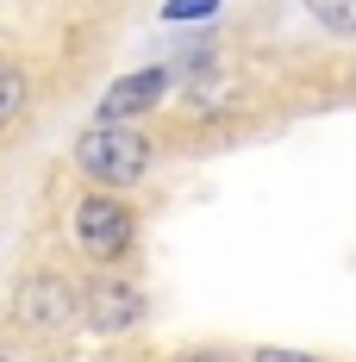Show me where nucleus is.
Returning <instances> with one entry per match:
<instances>
[{"label":"nucleus","instance_id":"f257e3e1","mask_svg":"<svg viewBox=\"0 0 356 362\" xmlns=\"http://www.w3.org/2000/svg\"><path fill=\"white\" fill-rule=\"evenodd\" d=\"M150 150L156 144L144 132H132V125H88L75 138V163H81V175L101 181V187H132L150 169Z\"/></svg>","mask_w":356,"mask_h":362},{"label":"nucleus","instance_id":"f03ea898","mask_svg":"<svg viewBox=\"0 0 356 362\" xmlns=\"http://www.w3.org/2000/svg\"><path fill=\"white\" fill-rule=\"evenodd\" d=\"M81 306H88V293H75L63 275H32L19 288V300H13V319L25 331H38V337H57V331H69L81 319Z\"/></svg>","mask_w":356,"mask_h":362},{"label":"nucleus","instance_id":"7ed1b4c3","mask_svg":"<svg viewBox=\"0 0 356 362\" xmlns=\"http://www.w3.org/2000/svg\"><path fill=\"white\" fill-rule=\"evenodd\" d=\"M75 244L94 256V262H119V256L132 250V213L119 200H107V194L81 200L75 206Z\"/></svg>","mask_w":356,"mask_h":362},{"label":"nucleus","instance_id":"20e7f679","mask_svg":"<svg viewBox=\"0 0 356 362\" xmlns=\"http://www.w3.org/2000/svg\"><path fill=\"white\" fill-rule=\"evenodd\" d=\"M81 319H88V331H101V337H119V331H132L144 319V293L132 281H101V288H88Z\"/></svg>","mask_w":356,"mask_h":362},{"label":"nucleus","instance_id":"39448f33","mask_svg":"<svg viewBox=\"0 0 356 362\" xmlns=\"http://www.w3.org/2000/svg\"><path fill=\"white\" fill-rule=\"evenodd\" d=\"M163 88H169V69H138L125 75V81H113L107 100H101V125H125V119H138L163 100Z\"/></svg>","mask_w":356,"mask_h":362},{"label":"nucleus","instance_id":"423d86ee","mask_svg":"<svg viewBox=\"0 0 356 362\" xmlns=\"http://www.w3.org/2000/svg\"><path fill=\"white\" fill-rule=\"evenodd\" d=\"M25 100H32V88H25V75L13 69V63H0V125H13V119L25 112Z\"/></svg>","mask_w":356,"mask_h":362},{"label":"nucleus","instance_id":"0eeeda50","mask_svg":"<svg viewBox=\"0 0 356 362\" xmlns=\"http://www.w3.org/2000/svg\"><path fill=\"white\" fill-rule=\"evenodd\" d=\"M306 13L319 19L325 32H344V37H356V0H306Z\"/></svg>","mask_w":356,"mask_h":362},{"label":"nucleus","instance_id":"6e6552de","mask_svg":"<svg viewBox=\"0 0 356 362\" xmlns=\"http://www.w3.org/2000/svg\"><path fill=\"white\" fill-rule=\"evenodd\" d=\"M219 0H163V19H213Z\"/></svg>","mask_w":356,"mask_h":362},{"label":"nucleus","instance_id":"1a4fd4ad","mask_svg":"<svg viewBox=\"0 0 356 362\" xmlns=\"http://www.w3.org/2000/svg\"><path fill=\"white\" fill-rule=\"evenodd\" d=\"M256 362H319V356H300V350H256Z\"/></svg>","mask_w":356,"mask_h":362},{"label":"nucleus","instance_id":"9d476101","mask_svg":"<svg viewBox=\"0 0 356 362\" xmlns=\"http://www.w3.org/2000/svg\"><path fill=\"white\" fill-rule=\"evenodd\" d=\"M181 362H231L225 350H194V356H181Z\"/></svg>","mask_w":356,"mask_h":362}]
</instances>
